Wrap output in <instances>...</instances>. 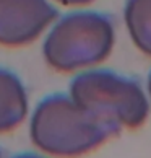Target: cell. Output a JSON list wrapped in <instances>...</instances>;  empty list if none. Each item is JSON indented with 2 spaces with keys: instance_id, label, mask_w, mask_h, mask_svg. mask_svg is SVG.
Here are the masks:
<instances>
[{
  "instance_id": "6da1fadb",
  "label": "cell",
  "mask_w": 151,
  "mask_h": 158,
  "mask_svg": "<svg viewBox=\"0 0 151 158\" xmlns=\"http://www.w3.org/2000/svg\"><path fill=\"white\" fill-rule=\"evenodd\" d=\"M68 95L112 137L124 129H138L149 114L141 83L114 70L94 69L78 73L70 81Z\"/></svg>"
},
{
  "instance_id": "7a4b0ae2",
  "label": "cell",
  "mask_w": 151,
  "mask_h": 158,
  "mask_svg": "<svg viewBox=\"0 0 151 158\" xmlns=\"http://www.w3.org/2000/svg\"><path fill=\"white\" fill-rule=\"evenodd\" d=\"M30 137L34 147L49 156L78 158L101 147L112 135L70 95L54 93L42 98L34 108Z\"/></svg>"
},
{
  "instance_id": "3957f363",
  "label": "cell",
  "mask_w": 151,
  "mask_h": 158,
  "mask_svg": "<svg viewBox=\"0 0 151 158\" xmlns=\"http://www.w3.org/2000/svg\"><path fill=\"white\" fill-rule=\"evenodd\" d=\"M115 25L106 13L80 10L60 16L44 39L42 56L55 72L99 65L114 51Z\"/></svg>"
},
{
  "instance_id": "277c9868",
  "label": "cell",
  "mask_w": 151,
  "mask_h": 158,
  "mask_svg": "<svg viewBox=\"0 0 151 158\" xmlns=\"http://www.w3.org/2000/svg\"><path fill=\"white\" fill-rule=\"evenodd\" d=\"M59 18L49 0H0V46L31 44Z\"/></svg>"
},
{
  "instance_id": "5b68a950",
  "label": "cell",
  "mask_w": 151,
  "mask_h": 158,
  "mask_svg": "<svg viewBox=\"0 0 151 158\" xmlns=\"http://www.w3.org/2000/svg\"><path fill=\"white\" fill-rule=\"evenodd\" d=\"M28 93L15 72L0 67V134L15 131L28 114Z\"/></svg>"
},
{
  "instance_id": "8992f818",
  "label": "cell",
  "mask_w": 151,
  "mask_h": 158,
  "mask_svg": "<svg viewBox=\"0 0 151 158\" xmlns=\"http://www.w3.org/2000/svg\"><path fill=\"white\" fill-rule=\"evenodd\" d=\"M124 20L135 48L151 57V0H127Z\"/></svg>"
},
{
  "instance_id": "52a82bcc",
  "label": "cell",
  "mask_w": 151,
  "mask_h": 158,
  "mask_svg": "<svg viewBox=\"0 0 151 158\" xmlns=\"http://www.w3.org/2000/svg\"><path fill=\"white\" fill-rule=\"evenodd\" d=\"M60 5H65V7H81V5H88L94 0H55Z\"/></svg>"
},
{
  "instance_id": "ba28073f",
  "label": "cell",
  "mask_w": 151,
  "mask_h": 158,
  "mask_svg": "<svg viewBox=\"0 0 151 158\" xmlns=\"http://www.w3.org/2000/svg\"><path fill=\"white\" fill-rule=\"evenodd\" d=\"M11 158H46V156L38 155V153H20V155H15Z\"/></svg>"
},
{
  "instance_id": "9c48e42d",
  "label": "cell",
  "mask_w": 151,
  "mask_h": 158,
  "mask_svg": "<svg viewBox=\"0 0 151 158\" xmlns=\"http://www.w3.org/2000/svg\"><path fill=\"white\" fill-rule=\"evenodd\" d=\"M146 88H148V95H149V99H151V72L148 75V83H146Z\"/></svg>"
},
{
  "instance_id": "30bf717a",
  "label": "cell",
  "mask_w": 151,
  "mask_h": 158,
  "mask_svg": "<svg viewBox=\"0 0 151 158\" xmlns=\"http://www.w3.org/2000/svg\"><path fill=\"white\" fill-rule=\"evenodd\" d=\"M0 158H2V152H0Z\"/></svg>"
}]
</instances>
